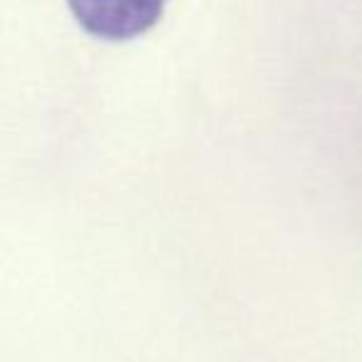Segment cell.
I'll return each instance as SVG.
<instances>
[{
	"instance_id": "1",
	"label": "cell",
	"mask_w": 362,
	"mask_h": 362,
	"mask_svg": "<svg viewBox=\"0 0 362 362\" xmlns=\"http://www.w3.org/2000/svg\"><path fill=\"white\" fill-rule=\"evenodd\" d=\"M169 0H67L77 25L92 37L127 42L161 21Z\"/></svg>"
}]
</instances>
